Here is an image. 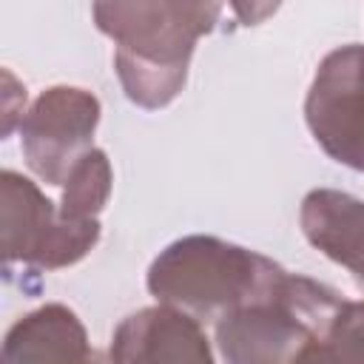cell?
Masks as SVG:
<instances>
[{
	"label": "cell",
	"mask_w": 364,
	"mask_h": 364,
	"mask_svg": "<svg viewBox=\"0 0 364 364\" xmlns=\"http://www.w3.org/2000/svg\"><path fill=\"white\" fill-rule=\"evenodd\" d=\"M284 273L279 262L259 250L219 236L191 233L159 250L145 273V287L156 301L216 321L242 304L270 296Z\"/></svg>",
	"instance_id": "1"
},
{
	"label": "cell",
	"mask_w": 364,
	"mask_h": 364,
	"mask_svg": "<svg viewBox=\"0 0 364 364\" xmlns=\"http://www.w3.org/2000/svg\"><path fill=\"white\" fill-rule=\"evenodd\" d=\"M91 20L114 40V71L134 105L159 111L179 97L199 40L176 26L165 0H91Z\"/></svg>",
	"instance_id": "2"
},
{
	"label": "cell",
	"mask_w": 364,
	"mask_h": 364,
	"mask_svg": "<svg viewBox=\"0 0 364 364\" xmlns=\"http://www.w3.org/2000/svg\"><path fill=\"white\" fill-rule=\"evenodd\" d=\"M341 301L324 282L287 270L270 296L216 318L213 338L219 355L228 364L304 361Z\"/></svg>",
	"instance_id": "3"
},
{
	"label": "cell",
	"mask_w": 364,
	"mask_h": 364,
	"mask_svg": "<svg viewBox=\"0 0 364 364\" xmlns=\"http://www.w3.org/2000/svg\"><path fill=\"white\" fill-rule=\"evenodd\" d=\"M100 219H65L37 182L6 168L0 173V247L6 270H63L82 262L100 242Z\"/></svg>",
	"instance_id": "4"
},
{
	"label": "cell",
	"mask_w": 364,
	"mask_h": 364,
	"mask_svg": "<svg viewBox=\"0 0 364 364\" xmlns=\"http://www.w3.org/2000/svg\"><path fill=\"white\" fill-rule=\"evenodd\" d=\"M316 145L338 165L364 173V46L347 43L321 57L304 97Z\"/></svg>",
	"instance_id": "5"
},
{
	"label": "cell",
	"mask_w": 364,
	"mask_h": 364,
	"mask_svg": "<svg viewBox=\"0 0 364 364\" xmlns=\"http://www.w3.org/2000/svg\"><path fill=\"white\" fill-rule=\"evenodd\" d=\"M100 117L102 105L88 88H46L20 119V148L26 165L46 185H63L71 165L91 148Z\"/></svg>",
	"instance_id": "6"
},
{
	"label": "cell",
	"mask_w": 364,
	"mask_h": 364,
	"mask_svg": "<svg viewBox=\"0 0 364 364\" xmlns=\"http://www.w3.org/2000/svg\"><path fill=\"white\" fill-rule=\"evenodd\" d=\"M111 361H193L210 364L213 350L202 321L168 301L125 316L108 344Z\"/></svg>",
	"instance_id": "7"
},
{
	"label": "cell",
	"mask_w": 364,
	"mask_h": 364,
	"mask_svg": "<svg viewBox=\"0 0 364 364\" xmlns=\"http://www.w3.org/2000/svg\"><path fill=\"white\" fill-rule=\"evenodd\" d=\"M299 225L304 239L364 290V202L347 191L313 188L301 199Z\"/></svg>",
	"instance_id": "8"
},
{
	"label": "cell",
	"mask_w": 364,
	"mask_h": 364,
	"mask_svg": "<svg viewBox=\"0 0 364 364\" xmlns=\"http://www.w3.org/2000/svg\"><path fill=\"white\" fill-rule=\"evenodd\" d=\"M3 361H91L94 350L80 316L60 304L48 301L26 316H20L0 350Z\"/></svg>",
	"instance_id": "9"
},
{
	"label": "cell",
	"mask_w": 364,
	"mask_h": 364,
	"mask_svg": "<svg viewBox=\"0 0 364 364\" xmlns=\"http://www.w3.org/2000/svg\"><path fill=\"white\" fill-rule=\"evenodd\" d=\"M114 168L102 148H88L68 171L63 182L60 213L65 219H100L102 208L111 199Z\"/></svg>",
	"instance_id": "10"
},
{
	"label": "cell",
	"mask_w": 364,
	"mask_h": 364,
	"mask_svg": "<svg viewBox=\"0 0 364 364\" xmlns=\"http://www.w3.org/2000/svg\"><path fill=\"white\" fill-rule=\"evenodd\" d=\"M304 361H364V301H341Z\"/></svg>",
	"instance_id": "11"
},
{
	"label": "cell",
	"mask_w": 364,
	"mask_h": 364,
	"mask_svg": "<svg viewBox=\"0 0 364 364\" xmlns=\"http://www.w3.org/2000/svg\"><path fill=\"white\" fill-rule=\"evenodd\" d=\"M176 26L193 40L210 34L222 14V0H165Z\"/></svg>",
	"instance_id": "12"
},
{
	"label": "cell",
	"mask_w": 364,
	"mask_h": 364,
	"mask_svg": "<svg viewBox=\"0 0 364 364\" xmlns=\"http://www.w3.org/2000/svg\"><path fill=\"white\" fill-rule=\"evenodd\" d=\"M3 82H6V88H3V139H6L14 128V122L23 119V114H26V85H20L9 68L3 71Z\"/></svg>",
	"instance_id": "13"
},
{
	"label": "cell",
	"mask_w": 364,
	"mask_h": 364,
	"mask_svg": "<svg viewBox=\"0 0 364 364\" xmlns=\"http://www.w3.org/2000/svg\"><path fill=\"white\" fill-rule=\"evenodd\" d=\"M230 9H233V17L239 20V26H262L264 20H270L282 0H228Z\"/></svg>",
	"instance_id": "14"
}]
</instances>
